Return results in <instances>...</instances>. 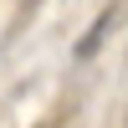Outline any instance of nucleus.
<instances>
[{
	"instance_id": "f257e3e1",
	"label": "nucleus",
	"mask_w": 128,
	"mask_h": 128,
	"mask_svg": "<svg viewBox=\"0 0 128 128\" xmlns=\"http://www.w3.org/2000/svg\"><path fill=\"white\" fill-rule=\"evenodd\" d=\"M108 26H118V5H113V10H102V20L92 26V36H87V41L77 46V56H92V51H98V41L108 36Z\"/></svg>"
}]
</instances>
